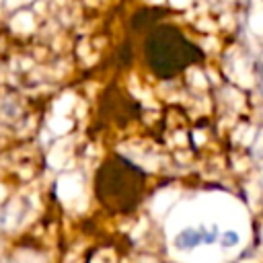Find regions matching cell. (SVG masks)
Listing matches in <instances>:
<instances>
[{
    "label": "cell",
    "instance_id": "cell-1",
    "mask_svg": "<svg viewBox=\"0 0 263 263\" xmlns=\"http://www.w3.org/2000/svg\"><path fill=\"white\" fill-rule=\"evenodd\" d=\"M144 60L156 78L171 80L189 66L201 62L203 51L179 27L158 23L148 29L144 39Z\"/></svg>",
    "mask_w": 263,
    "mask_h": 263
},
{
    "label": "cell",
    "instance_id": "cell-2",
    "mask_svg": "<svg viewBox=\"0 0 263 263\" xmlns=\"http://www.w3.org/2000/svg\"><path fill=\"white\" fill-rule=\"evenodd\" d=\"M146 189V173L123 154H111L95 175L97 199L115 214H127L138 208Z\"/></svg>",
    "mask_w": 263,
    "mask_h": 263
},
{
    "label": "cell",
    "instance_id": "cell-3",
    "mask_svg": "<svg viewBox=\"0 0 263 263\" xmlns=\"http://www.w3.org/2000/svg\"><path fill=\"white\" fill-rule=\"evenodd\" d=\"M220 234L222 232L218 230V226H189L175 236V247L189 251L201 245H214L220 240Z\"/></svg>",
    "mask_w": 263,
    "mask_h": 263
},
{
    "label": "cell",
    "instance_id": "cell-4",
    "mask_svg": "<svg viewBox=\"0 0 263 263\" xmlns=\"http://www.w3.org/2000/svg\"><path fill=\"white\" fill-rule=\"evenodd\" d=\"M238 240H240L238 232H234V230H224V232L220 234V240H218V242H220L224 249H228V247L238 245Z\"/></svg>",
    "mask_w": 263,
    "mask_h": 263
}]
</instances>
